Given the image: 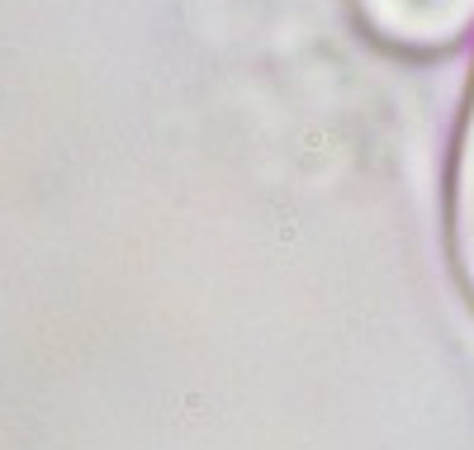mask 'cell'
I'll use <instances>...</instances> for the list:
<instances>
[{
	"label": "cell",
	"mask_w": 474,
	"mask_h": 450,
	"mask_svg": "<svg viewBox=\"0 0 474 450\" xmlns=\"http://www.w3.org/2000/svg\"><path fill=\"white\" fill-rule=\"evenodd\" d=\"M347 15L389 57H441L474 29V0H347Z\"/></svg>",
	"instance_id": "6da1fadb"
},
{
	"label": "cell",
	"mask_w": 474,
	"mask_h": 450,
	"mask_svg": "<svg viewBox=\"0 0 474 450\" xmlns=\"http://www.w3.org/2000/svg\"><path fill=\"white\" fill-rule=\"evenodd\" d=\"M446 261L456 275L465 304L474 308V71L465 86V105H460V124L451 138L446 156Z\"/></svg>",
	"instance_id": "7a4b0ae2"
}]
</instances>
